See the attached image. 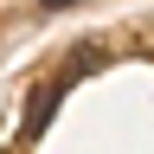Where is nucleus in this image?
I'll use <instances>...</instances> for the list:
<instances>
[{"label":"nucleus","mask_w":154,"mask_h":154,"mask_svg":"<svg viewBox=\"0 0 154 154\" xmlns=\"http://www.w3.org/2000/svg\"><path fill=\"white\" fill-rule=\"evenodd\" d=\"M45 7H71V0H45Z\"/></svg>","instance_id":"nucleus-1"}]
</instances>
